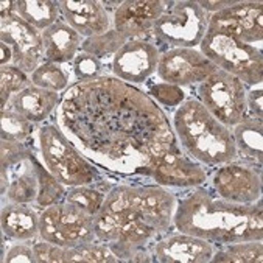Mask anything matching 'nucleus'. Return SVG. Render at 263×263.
Here are the masks:
<instances>
[{
	"instance_id": "obj_23",
	"label": "nucleus",
	"mask_w": 263,
	"mask_h": 263,
	"mask_svg": "<svg viewBox=\"0 0 263 263\" xmlns=\"http://www.w3.org/2000/svg\"><path fill=\"white\" fill-rule=\"evenodd\" d=\"M120 178L111 176L104 181H100L93 185H78V187H67L64 201L70 202L81 212L95 217L98 210L101 209L104 198H106L108 192L117 184Z\"/></svg>"
},
{
	"instance_id": "obj_34",
	"label": "nucleus",
	"mask_w": 263,
	"mask_h": 263,
	"mask_svg": "<svg viewBox=\"0 0 263 263\" xmlns=\"http://www.w3.org/2000/svg\"><path fill=\"white\" fill-rule=\"evenodd\" d=\"M33 146L30 142H14V140H0V167H10L17 161L24 159L31 153Z\"/></svg>"
},
{
	"instance_id": "obj_37",
	"label": "nucleus",
	"mask_w": 263,
	"mask_h": 263,
	"mask_svg": "<svg viewBox=\"0 0 263 263\" xmlns=\"http://www.w3.org/2000/svg\"><path fill=\"white\" fill-rule=\"evenodd\" d=\"M246 101H248V116L263 119V86H261V83L248 87Z\"/></svg>"
},
{
	"instance_id": "obj_33",
	"label": "nucleus",
	"mask_w": 263,
	"mask_h": 263,
	"mask_svg": "<svg viewBox=\"0 0 263 263\" xmlns=\"http://www.w3.org/2000/svg\"><path fill=\"white\" fill-rule=\"evenodd\" d=\"M70 67H72L75 83H89V81H95V80L104 77L103 75V70H104L103 61L93 55L84 53V51H80L77 58L72 61Z\"/></svg>"
},
{
	"instance_id": "obj_19",
	"label": "nucleus",
	"mask_w": 263,
	"mask_h": 263,
	"mask_svg": "<svg viewBox=\"0 0 263 263\" xmlns=\"http://www.w3.org/2000/svg\"><path fill=\"white\" fill-rule=\"evenodd\" d=\"M44 47V61L72 64L81 51L84 37L67 25L63 19L41 33Z\"/></svg>"
},
{
	"instance_id": "obj_18",
	"label": "nucleus",
	"mask_w": 263,
	"mask_h": 263,
	"mask_svg": "<svg viewBox=\"0 0 263 263\" xmlns=\"http://www.w3.org/2000/svg\"><path fill=\"white\" fill-rule=\"evenodd\" d=\"M61 95L63 93H57L31 84L14 93L7 108L19 112L34 125H42L51 117V114L57 112L61 103Z\"/></svg>"
},
{
	"instance_id": "obj_32",
	"label": "nucleus",
	"mask_w": 263,
	"mask_h": 263,
	"mask_svg": "<svg viewBox=\"0 0 263 263\" xmlns=\"http://www.w3.org/2000/svg\"><path fill=\"white\" fill-rule=\"evenodd\" d=\"M162 109H176L179 104H182L187 100V92L184 87L170 84V83H148L145 90Z\"/></svg>"
},
{
	"instance_id": "obj_24",
	"label": "nucleus",
	"mask_w": 263,
	"mask_h": 263,
	"mask_svg": "<svg viewBox=\"0 0 263 263\" xmlns=\"http://www.w3.org/2000/svg\"><path fill=\"white\" fill-rule=\"evenodd\" d=\"M16 14L42 33L60 21L61 7L57 0H16Z\"/></svg>"
},
{
	"instance_id": "obj_2",
	"label": "nucleus",
	"mask_w": 263,
	"mask_h": 263,
	"mask_svg": "<svg viewBox=\"0 0 263 263\" xmlns=\"http://www.w3.org/2000/svg\"><path fill=\"white\" fill-rule=\"evenodd\" d=\"M176 193L175 231L217 246L263 238L261 198L252 204H235L215 195L207 184Z\"/></svg>"
},
{
	"instance_id": "obj_6",
	"label": "nucleus",
	"mask_w": 263,
	"mask_h": 263,
	"mask_svg": "<svg viewBox=\"0 0 263 263\" xmlns=\"http://www.w3.org/2000/svg\"><path fill=\"white\" fill-rule=\"evenodd\" d=\"M207 14L196 0L167 2L165 13L156 22L153 39L170 48H196L209 28Z\"/></svg>"
},
{
	"instance_id": "obj_15",
	"label": "nucleus",
	"mask_w": 263,
	"mask_h": 263,
	"mask_svg": "<svg viewBox=\"0 0 263 263\" xmlns=\"http://www.w3.org/2000/svg\"><path fill=\"white\" fill-rule=\"evenodd\" d=\"M165 8V0H123L114 13V28L128 39L154 41V25Z\"/></svg>"
},
{
	"instance_id": "obj_29",
	"label": "nucleus",
	"mask_w": 263,
	"mask_h": 263,
	"mask_svg": "<svg viewBox=\"0 0 263 263\" xmlns=\"http://www.w3.org/2000/svg\"><path fill=\"white\" fill-rule=\"evenodd\" d=\"M66 263H120L119 257L103 241L66 248Z\"/></svg>"
},
{
	"instance_id": "obj_26",
	"label": "nucleus",
	"mask_w": 263,
	"mask_h": 263,
	"mask_svg": "<svg viewBox=\"0 0 263 263\" xmlns=\"http://www.w3.org/2000/svg\"><path fill=\"white\" fill-rule=\"evenodd\" d=\"M33 162H34V167L37 172V179H39V192H37L36 202L33 205L37 207L39 210H42L45 207H50V205L64 201L67 187L64 184H61L48 172V168L44 165V162L41 159L37 149L33 151Z\"/></svg>"
},
{
	"instance_id": "obj_5",
	"label": "nucleus",
	"mask_w": 263,
	"mask_h": 263,
	"mask_svg": "<svg viewBox=\"0 0 263 263\" xmlns=\"http://www.w3.org/2000/svg\"><path fill=\"white\" fill-rule=\"evenodd\" d=\"M199 51L220 70L237 77L248 87L263 81V53L257 45L246 44L229 33L207 28Z\"/></svg>"
},
{
	"instance_id": "obj_27",
	"label": "nucleus",
	"mask_w": 263,
	"mask_h": 263,
	"mask_svg": "<svg viewBox=\"0 0 263 263\" xmlns=\"http://www.w3.org/2000/svg\"><path fill=\"white\" fill-rule=\"evenodd\" d=\"M214 263H261L263 261V243L261 240L240 241L217 246L212 257Z\"/></svg>"
},
{
	"instance_id": "obj_20",
	"label": "nucleus",
	"mask_w": 263,
	"mask_h": 263,
	"mask_svg": "<svg viewBox=\"0 0 263 263\" xmlns=\"http://www.w3.org/2000/svg\"><path fill=\"white\" fill-rule=\"evenodd\" d=\"M41 210L33 204H2V234L13 241H34L39 237Z\"/></svg>"
},
{
	"instance_id": "obj_31",
	"label": "nucleus",
	"mask_w": 263,
	"mask_h": 263,
	"mask_svg": "<svg viewBox=\"0 0 263 263\" xmlns=\"http://www.w3.org/2000/svg\"><path fill=\"white\" fill-rule=\"evenodd\" d=\"M31 78L14 66H0V111L7 109L11 97L31 86Z\"/></svg>"
},
{
	"instance_id": "obj_40",
	"label": "nucleus",
	"mask_w": 263,
	"mask_h": 263,
	"mask_svg": "<svg viewBox=\"0 0 263 263\" xmlns=\"http://www.w3.org/2000/svg\"><path fill=\"white\" fill-rule=\"evenodd\" d=\"M16 13V2H7L4 0L2 4H0V17H7V16H11Z\"/></svg>"
},
{
	"instance_id": "obj_8",
	"label": "nucleus",
	"mask_w": 263,
	"mask_h": 263,
	"mask_svg": "<svg viewBox=\"0 0 263 263\" xmlns=\"http://www.w3.org/2000/svg\"><path fill=\"white\" fill-rule=\"evenodd\" d=\"M37 238L63 248L92 243L97 240L93 217L67 201H61L41 210Z\"/></svg>"
},
{
	"instance_id": "obj_25",
	"label": "nucleus",
	"mask_w": 263,
	"mask_h": 263,
	"mask_svg": "<svg viewBox=\"0 0 263 263\" xmlns=\"http://www.w3.org/2000/svg\"><path fill=\"white\" fill-rule=\"evenodd\" d=\"M30 78L34 86L57 93H64L72 84H75L70 64H58L48 61H44L30 75Z\"/></svg>"
},
{
	"instance_id": "obj_39",
	"label": "nucleus",
	"mask_w": 263,
	"mask_h": 263,
	"mask_svg": "<svg viewBox=\"0 0 263 263\" xmlns=\"http://www.w3.org/2000/svg\"><path fill=\"white\" fill-rule=\"evenodd\" d=\"M11 63H13L11 47L0 41V66H11Z\"/></svg>"
},
{
	"instance_id": "obj_16",
	"label": "nucleus",
	"mask_w": 263,
	"mask_h": 263,
	"mask_svg": "<svg viewBox=\"0 0 263 263\" xmlns=\"http://www.w3.org/2000/svg\"><path fill=\"white\" fill-rule=\"evenodd\" d=\"M215 251L217 245L178 231L161 237L153 246L154 260L159 263H207Z\"/></svg>"
},
{
	"instance_id": "obj_13",
	"label": "nucleus",
	"mask_w": 263,
	"mask_h": 263,
	"mask_svg": "<svg viewBox=\"0 0 263 263\" xmlns=\"http://www.w3.org/2000/svg\"><path fill=\"white\" fill-rule=\"evenodd\" d=\"M0 41L13 50L11 66L31 75L44 63V47L41 31L22 21L16 13L0 17Z\"/></svg>"
},
{
	"instance_id": "obj_11",
	"label": "nucleus",
	"mask_w": 263,
	"mask_h": 263,
	"mask_svg": "<svg viewBox=\"0 0 263 263\" xmlns=\"http://www.w3.org/2000/svg\"><path fill=\"white\" fill-rule=\"evenodd\" d=\"M162 55L161 47L151 39H129L111 61L112 75L133 86L149 81L157 72Z\"/></svg>"
},
{
	"instance_id": "obj_1",
	"label": "nucleus",
	"mask_w": 263,
	"mask_h": 263,
	"mask_svg": "<svg viewBox=\"0 0 263 263\" xmlns=\"http://www.w3.org/2000/svg\"><path fill=\"white\" fill-rule=\"evenodd\" d=\"M55 120L89 161L116 178L151 181L154 162L179 145L159 104L116 77L72 84Z\"/></svg>"
},
{
	"instance_id": "obj_12",
	"label": "nucleus",
	"mask_w": 263,
	"mask_h": 263,
	"mask_svg": "<svg viewBox=\"0 0 263 263\" xmlns=\"http://www.w3.org/2000/svg\"><path fill=\"white\" fill-rule=\"evenodd\" d=\"M209 168L187 156L179 145L170 148L151 167L149 179L175 192L204 185L209 179Z\"/></svg>"
},
{
	"instance_id": "obj_22",
	"label": "nucleus",
	"mask_w": 263,
	"mask_h": 263,
	"mask_svg": "<svg viewBox=\"0 0 263 263\" xmlns=\"http://www.w3.org/2000/svg\"><path fill=\"white\" fill-rule=\"evenodd\" d=\"M263 119L246 117L232 128L238 161L261 168L263 161Z\"/></svg>"
},
{
	"instance_id": "obj_14",
	"label": "nucleus",
	"mask_w": 263,
	"mask_h": 263,
	"mask_svg": "<svg viewBox=\"0 0 263 263\" xmlns=\"http://www.w3.org/2000/svg\"><path fill=\"white\" fill-rule=\"evenodd\" d=\"M210 30H218L235 36L246 44L263 41V4L240 0L234 7L210 14Z\"/></svg>"
},
{
	"instance_id": "obj_10",
	"label": "nucleus",
	"mask_w": 263,
	"mask_h": 263,
	"mask_svg": "<svg viewBox=\"0 0 263 263\" xmlns=\"http://www.w3.org/2000/svg\"><path fill=\"white\" fill-rule=\"evenodd\" d=\"M218 67L209 61L199 48H167L157 64V78L179 87H196Z\"/></svg>"
},
{
	"instance_id": "obj_30",
	"label": "nucleus",
	"mask_w": 263,
	"mask_h": 263,
	"mask_svg": "<svg viewBox=\"0 0 263 263\" xmlns=\"http://www.w3.org/2000/svg\"><path fill=\"white\" fill-rule=\"evenodd\" d=\"M37 125L31 123L28 119L19 112L7 108L0 111V139L14 142H30Z\"/></svg>"
},
{
	"instance_id": "obj_21",
	"label": "nucleus",
	"mask_w": 263,
	"mask_h": 263,
	"mask_svg": "<svg viewBox=\"0 0 263 263\" xmlns=\"http://www.w3.org/2000/svg\"><path fill=\"white\" fill-rule=\"evenodd\" d=\"M33 151L24 159L17 161L16 164L4 168L8 173V189L2 196V204L13 202V204H34L39 192V179L37 172L33 162Z\"/></svg>"
},
{
	"instance_id": "obj_38",
	"label": "nucleus",
	"mask_w": 263,
	"mask_h": 263,
	"mask_svg": "<svg viewBox=\"0 0 263 263\" xmlns=\"http://www.w3.org/2000/svg\"><path fill=\"white\" fill-rule=\"evenodd\" d=\"M196 2L207 14H215L229 7H234L240 0H196Z\"/></svg>"
},
{
	"instance_id": "obj_36",
	"label": "nucleus",
	"mask_w": 263,
	"mask_h": 263,
	"mask_svg": "<svg viewBox=\"0 0 263 263\" xmlns=\"http://www.w3.org/2000/svg\"><path fill=\"white\" fill-rule=\"evenodd\" d=\"M4 263H36L33 246L30 241H13L10 248L2 251Z\"/></svg>"
},
{
	"instance_id": "obj_28",
	"label": "nucleus",
	"mask_w": 263,
	"mask_h": 263,
	"mask_svg": "<svg viewBox=\"0 0 263 263\" xmlns=\"http://www.w3.org/2000/svg\"><path fill=\"white\" fill-rule=\"evenodd\" d=\"M128 41L129 39L125 34L119 33L116 28H111L106 33H101V34L84 39L81 51L89 53V55H93L103 61L106 58H114V55Z\"/></svg>"
},
{
	"instance_id": "obj_4",
	"label": "nucleus",
	"mask_w": 263,
	"mask_h": 263,
	"mask_svg": "<svg viewBox=\"0 0 263 263\" xmlns=\"http://www.w3.org/2000/svg\"><path fill=\"white\" fill-rule=\"evenodd\" d=\"M36 133L37 153L44 165L66 187L93 185L112 176L89 161L57 123L45 122Z\"/></svg>"
},
{
	"instance_id": "obj_9",
	"label": "nucleus",
	"mask_w": 263,
	"mask_h": 263,
	"mask_svg": "<svg viewBox=\"0 0 263 263\" xmlns=\"http://www.w3.org/2000/svg\"><path fill=\"white\" fill-rule=\"evenodd\" d=\"M220 198L235 204H252L261 198V168L235 161L215 167L205 182Z\"/></svg>"
},
{
	"instance_id": "obj_17",
	"label": "nucleus",
	"mask_w": 263,
	"mask_h": 263,
	"mask_svg": "<svg viewBox=\"0 0 263 263\" xmlns=\"http://www.w3.org/2000/svg\"><path fill=\"white\" fill-rule=\"evenodd\" d=\"M61 17L84 39L114 28V16L100 0H60Z\"/></svg>"
},
{
	"instance_id": "obj_41",
	"label": "nucleus",
	"mask_w": 263,
	"mask_h": 263,
	"mask_svg": "<svg viewBox=\"0 0 263 263\" xmlns=\"http://www.w3.org/2000/svg\"><path fill=\"white\" fill-rule=\"evenodd\" d=\"M100 2L104 7V10H106L108 13H111L112 16L117 11V8L122 5V0H114V2H112V0H100Z\"/></svg>"
},
{
	"instance_id": "obj_7",
	"label": "nucleus",
	"mask_w": 263,
	"mask_h": 263,
	"mask_svg": "<svg viewBox=\"0 0 263 263\" xmlns=\"http://www.w3.org/2000/svg\"><path fill=\"white\" fill-rule=\"evenodd\" d=\"M248 86L237 77L217 70L196 86V95L202 106L228 128H234L248 116Z\"/></svg>"
},
{
	"instance_id": "obj_35",
	"label": "nucleus",
	"mask_w": 263,
	"mask_h": 263,
	"mask_svg": "<svg viewBox=\"0 0 263 263\" xmlns=\"http://www.w3.org/2000/svg\"><path fill=\"white\" fill-rule=\"evenodd\" d=\"M36 263H66V248L44 240L33 241Z\"/></svg>"
},
{
	"instance_id": "obj_3",
	"label": "nucleus",
	"mask_w": 263,
	"mask_h": 263,
	"mask_svg": "<svg viewBox=\"0 0 263 263\" xmlns=\"http://www.w3.org/2000/svg\"><path fill=\"white\" fill-rule=\"evenodd\" d=\"M172 126L181 149L207 168L238 161L232 129L190 97L175 109Z\"/></svg>"
}]
</instances>
